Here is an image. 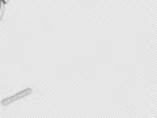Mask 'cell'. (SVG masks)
Here are the masks:
<instances>
[{"mask_svg": "<svg viewBox=\"0 0 157 118\" xmlns=\"http://www.w3.org/2000/svg\"><path fill=\"white\" fill-rule=\"evenodd\" d=\"M29 95H32V89H30V88H26V89H24V91H21V92L16 93V95H12L11 97L6 98V100H3V105L7 106V105H9V104H12V102L21 100V98L26 97V96H29Z\"/></svg>", "mask_w": 157, "mask_h": 118, "instance_id": "6da1fadb", "label": "cell"}, {"mask_svg": "<svg viewBox=\"0 0 157 118\" xmlns=\"http://www.w3.org/2000/svg\"><path fill=\"white\" fill-rule=\"evenodd\" d=\"M6 6V2H0V20H2V16H3V12H4V9L3 7Z\"/></svg>", "mask_w": 157, "mask_h": 118, "instance_id": "7a4b0ae2", "label": "cell"}]
</instances>
